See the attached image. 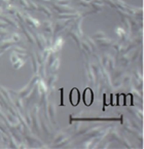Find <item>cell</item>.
Instances as JSON below:
<instances>
[{"mask_svg":"<svg viewBox=\"0 0 144 149\" xmlns=\"http://www.w3.org/2000/svg\"><path fill=\"white\" fill-rule=\"evenodd\" d=\"M70 103L73 106H77L80 101V96H79V92L77 88H73L70 92Z\"/></svg>","mask_w":144,"mask_h":149,"instance_id":"obj_1","label":"cell"},{"mask_svg":"<svg viewBox=\"0 0 144 149\" xmlns=\"http://www.w3.org/2000/svg\"><path fill=\"white\" fill-rule=\"evenodd\" d=\"M83 102L87 106L91 105L93 102V92L91 88H87L83 94Z\"/></svg>","mask_w":144,"mask_h":149,"instance_id":"obj_2","label":"cell"}]
</instances>
